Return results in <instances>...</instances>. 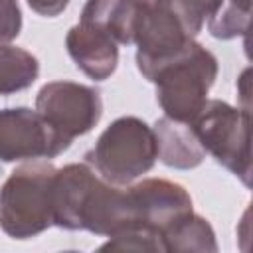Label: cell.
<instances>
[{"mask_svg": "<svg viewBox=\"0 0 253 253\" xmlns=\"http://www.w3.org/2000/svg\"><path fill=\"white\" fill-rule=\"evenodd\" d=\"M36 111L69 148L77 136L95 128L103 115V101L95 87L75 81H49L36 95Z\"/></svg>", "mask_w": 253, "mask_h": 253, "instance_id": "cell-6", "label": "cell"}, {"mask_svg": "<svg viewBox=\"0 0 253 253\" xmlns=\"http://www.w3.org/2000/svg\"><path fill=\"white\" fill-rule=\"evenodd\" d=\"M206 154L251 186V128L249 109L233 107L221 99H208L190 123Z\"/></svg>", "mask_w": 253, "mask_h": 253, "instance_id": "cell-5", "label": "cell"}, {"mask_svg": "<svg viewBox=\"0 0 253 253\" xmlns=\"http://www.w3.org/2000/svg\"><path fill=\"white\" fill-rule=\"evenodd\" d=\"M55 166L30 160L16 166L0 186V229L12 239H32L53 225Z\"/></svg>", "mask_w": 253, "mask_h": 253, "instance_id": "cell-2", "label": "cell"}, {"mask_svg": "<svg viewBox=\"0 0 253 253\" xmlns=\"http://www.w3.org/2000/svg\"><path fill=\"white\" fill-rule=\"evenodd\" d=\"M164 247L166 253H215L217 251V241H215V231L211 223L198 215V213H188L182 219H178L174 225H170L164 233Z\"/></svg>", "mask_w": 253, "mask_h": 253, "instance_id": "cell-13", "label": "cell"}, {"mask_svg": "<svg viewBox=\"0 0 253 253\" xmlns=\"http://www.w3.org/2000/svg\"><path fill=\"white\" fill-rule=\"evenodd\" d=\"M65 47L77 69L95 81L109 79L119 65V43L93 26L79 22L69 28Z\"/></svg>", "mask_w": 253, "mask_h": 253, "instance_id": "cell-10", "label": "cell"}, {"mask_svg": "<svg viewBox=\"0 0 253 253\" xmlns=\"http://www.w3.org/2000/svg\"><path fill=\"white\" fill-rule=\"evenodd\" d=\"M158 160L156 136L138 117L115 119L85 152V162L107 182L128 186L142 178Z\"/></svg>", "mask_w": 253, "mask_h": 253, "instance_id": "cell-3", "label": "cell"}, {"mask_svg": "<svg viewBox=\"0 0 253 253\" xmlns=\"http://www.w3.org/2000/svg\"><path fill=\"white\" fill-rule=\"evenodd\" d=\"M22 32V10L18 0H0V45L10 43Z\"/></svg>", "mask_w": 253, "mask_h": 253, "instance_id": "cell-17", "label": "cell"}, {"mask_svg": "<svg viewBox=\"0 0 253 253\" xmlns=\"http://www.w3.org/2000/svg\"><path fill=\"white\" fill-rule=\"evenodd\" d=\"M215 77V55L192 40L176 57L152 75L150 83L156 85V101L164 111V117L180 123H192L204 109Z\"/></svg>", "mask_w": 253, "mask_h": 253, "instance_id": "cell-4", "label": "cell"}, {"mask_svg": "<svg viewBox=\"0 0 253 253\" xmlns=\"http://www.w3.org/2000/svg\"><path fill=\"white\" fill-rule=\"evenodd\" d=\"M51 200L53 225L67 231L111 237L138 221L130 188L103 180L87 162L55 170Z\"/></svg>", "mask_w": 253, "mask_h": 253, "instance_id": "cell-1", "label": "cell"}, {"mask_svg": "<svg viewBox=\"0 0 253 253\" xmlns=\"http://www.w3.org/2000/svg\"><path fill=\"white\" fill-rule=\"evenodd\" d=\"M192 40L194 38L186 32L180 16L172 8V2L158 6L138 4L132 43L136 45V67L146 81H150L152 75Z\"/></svg>", "mask_w": 253, "mask_h": 253, "instance_id": "cell-7", "label": "cell"}, {"mask_svg": "<svg viewBox=\"0 0 253 253\" xmlns=\"http://www.w3.org/2000/svg\"><path fill=\"white\" fill-rule=\"evenodd\" d=\"M158 146V160L176 170H192L206 158V150L200 144L190 123H180L162 117L152 126Z\"/></svg>", "mask_w": 253, "mask_h": 253, "instance_id": "cell-11", "label": "cell"}, {"mask_svg": "<svg viewBox=\"0 0 253 253\" xmlns=\"http://www.w3.org/2000/svg\"><path fill=\"white\" fill-rule=\"evenodd\" d=\"M128 188L136 208V225L154 229L160 235L178 219L194 211L190 192L178 182L146 178L128 184Z\"/></svg>", "mask_w": 253, "mask_h": 253, "instance_id": "cell-9", "label": "cell"}, {"mask_svg": "<svg viewBox=\"0 0 253 253\" xmlns=\"http://www.w3.org/2000/svg\"><path fill=\"white\" fill-rule=\"evenodd\" d=\"M40 75V61L24 47L0 45V97L24 91Z\"/></svg>", "mask_w": 253, "mask_h": 253, "instance_id": "cell-14", "label": "cell"}, {"mask_svg": "<svg viewBox=\"0 0 253 253\" xmlns=\"http://www.w3.org/2000/svg\"><path fill=\"white\" fill-rule=\"evenodd\" d=\"M67 146L53 134L36 109H0V162L55 158Z\"/></svg>", "mask_w": 253, "mask_h": 253, "instance_id": "cell-8", "label": "cell"}, {"mask_svg": "<svg viewBox=\"0 0 253 253\" xmlns=\"http://www.w3.org/2000/svg\"><path fill=\"white\" fill-rule=\"evenodd\" d=\"M140 6H158V4H170L172 0H134Z\"/></svg>", "mask_w": 253, "mask_h": 253, "instance_id": "cell-19", "label": "cell"}, {"mask_svg": "<svg viewBox=\"0 0 253 253\" xmlns=\"http://www.w3.org/2000/svg\"><path fill=\"white\" fill-rule=\"evenodd\" d=\"M206 22L208 32L215 40L247 36L251 22V0H219Z\"/></svg>", "mask_w": 253, "mask_h": 253, "instance_id": "cell-15", "label": "cell"}, {"mask_svg": "<svg viewBox=\"0 0 253 253\" xmlns=\"http://www.w3.org/2000/svg\"><path fill=\"white\" fill-rule=\"evenodd\" d=\"M101 251H148V253H166L164 239L158 231L148 227H128L111 235L101 247Z\"/></svg>", "mask_w": 253, "mask_h": 253, "instance_id": "cell-16", "label": "cell"}, {"mask_svg": "<svg viewBox=\"0 0 253 253\" xmlns=\"http://www.w3.org/2000/svg\"><path fill=\"white\" fill-rule=\"evenodd\" d=\"M138 4L134 0H87L79 22L109 34L119 45L134 42Z\"/></svg>", "mask_w": 253, "mask_h": 253, "instance_id": "cell-12", "label": "cell"}, {"mask_svg": "<svg viewBox=\"0 0 253 253\" xmlns=\"http://www.w3.org/2000/svg\"><path fill=\"white\" fill-rule=\"evenodd\" d=\"M26 2L36 14L43 18H55L69 6L71 0H26Z\"/></svg>", "mask_w": 253, "mask_h": 253, "instance_id": "cell-18", "label": "cell"}]
</instances>
